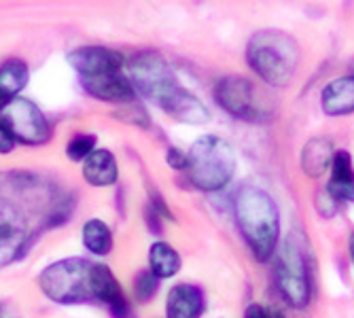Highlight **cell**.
Here are the masks:
<instances>
[{
    "mask_svg": "<svg viewBox=\"0 0 354 318\" xmlns=\"http://www.w3.org/2000/svg\"><path fill=\"white\" fill-rule=\"evenodd\" d=\"M91 263L79 257L62 259L43 270L41 291L55 303H81L91 299Z\"/></svg>",
    "mask_w": 354,
    "mask_h": 318,
    "instance_id": "8992f818",
    "label": "cell"
},
{
    "mask_svg": "<svg viewBox=\"0 0 354 318\" xmlns=\"http://www.w3.org/2000/svg\"><path fill=\"white\" fill-rule=\"evenodd\" d=\"M327 196L333 202H354V168L348 151H337L333 155Z\"/></svg>",
    "mask_w": 354,
    "mask_h": 318,
    "instance_id": "5bb4252c",
    "label": "cell"
},
{
    "mask_svg": "<svg viewBox=\"0 0 354 318\" xmlns=\"http://www.w3.org/2000/svg\"><path fill=\"white\" fill-rule=\"evenodd\" d=\"M89 286H91V297L98 299V301H104L109 308L119 303V301H125L121 284L109 265H91Z\"/></svg>",
    "mask_w": 354,
    "mask_h": 318,
    "instance_id": "ac0fdd59",
    "label": "cell"
},
{
    "mask_svg": "<svg viewBox=\"0 0 354 318\" xmlns=\"http://www.w3.org/2000/svg\"><path fill=\"white\" fill-rule=\"evenodd\" d=\"M115 119L125 121V123H132V125H138V127H149L151 125L149 113L140 104H127V106H123L121 111L115 113Z\"/></svg>",
    "mask_w": 354,
    "mask_h": 318,
    "instance_id": "cb8c5ba5",
    "label": "cell"
},
{
    "mask_svg": "<svg viewBox=\"0 0 354 318\" xmlns=\"http://www.w3.org/2000/svg\"><path fill=\"white\" fill-rule=\"evenodd\" d=\"M13 147H15V140L11 138V134L5 130V127L0 125V155L11 153V151H13Z\"/></svg>",
    "mask_w": 354,
    "mask_h": 318,
    "instance_id": "484cf974",
    "label": "cell"
},
{
    "mask_svg": "<svg viewBox=\"0 0 354 318\" xmlns=\"http://www.w3.org/2000/svg\"><path fill=\"white\" fill-rule=\"evenodd\" d=\"M266 318H286V316L278 308H266Z\"/></svg>",
    "mask_w": 354,
    "mask_h": 318,
    "instance_id": "83f0119b",
    "label": "cell"
},
{
    "mask_svg": "<svg viewBox=\"0 0 354 318\" xmlns=\"http://www.w3.org/2000/svg\"><path fill=\"white\" fill-rule=\"evenodd\" d=\"M83 178L93 187H111L119 178L117 159L106 149H95L83 162Z\"/></svg>",
    "mask_w": 354,
    "mask_h": 318,
    "instance_id": "2e32d148",
    "label": "cell"
},
{
    "mask_svg": "<svg viewBox=\"0 0 354 318\" xmlns=\"http://www.w3.org/2000/svg\"><path fill=\"white\" fill-rule=\"evenodd\" d=\"M83 89L89 95H93V98L104 100V102H117V104L132 102L136 95V89L132 87L130 79L123 77L121 73L83 79Z\"/></svg>",
    "mask_w": 354,
    "mask_h": 318,
    "instance_id": "7c38bea8",
    "label": "cell"
},
{
    "mask_svg": "<svg viewBox=\"0 0 354 318\" xmlns=\"http://www.w3.org/2000/svg\"><path fill=\"white\" fill-rule=\"evenodd\" d=\"M166 162L170 164V168L174 170H187V153H183L176 147H170L166 153Z\"/></svg>",
    "mask_w": 354,
    "mask_h": 318,
    "instance_id": "d4e9b609",
    "label": "cell"
},
{
    "mask_svg": "<svg viewBox=\"0 0 354 318\" xmlns=\"http://www.w3.org/2000/svg\"><path fill=\"white\" fill-rule=\"evenodd\" d=\"M276 284L288 306L301 310L310 303L312 274L308 265V254L297 238H288L278 252Z\"/></svg>",
    "mask_w": 354,
    "mask_h": 318,
    "instance_id": "5b68a950",
    "label": "cell"
},
{
    "mask_svg": "<svg viewBox=\"0 0 354 318\" xmlns=\"http://www.w3.org/2000/svg\"><path fill=\"white\" fill-rule=\"evenodd\" d=\"M0 125L15 142L45 144L51 138V127L43 111L21 95L0 104Z\"/></svg>",
    "mask_w": 354,
    "mask_h": 318,
    "instance_id": "52a82bcc",
    "label": "cell"
},
{
    "mask_svg": "<svg viewBox=\"0 0 354 318\" xmlns=\"http://www.w3.org/2000/svg\"><path fill=\"white\" fill-rule=\"evenodd\" d=\"M130 83L136 91L155 100L157 104L162 102L174 87H178V81L174 79V73L168 66V62L155 51H142L132 59Z\"/></svg>",
    "mask_w": 354,
    "mask_h": 318,
    "instance_id": "ba28073f",
    "label": "cell"
},
{
    "mask_svg": "<svg viewBox=\"0 0 354 318\" xmlns=\"http://www.w3.org/2000/svg\"><path fill=\"white\" fill-rule=\"evenodd\" d=\"M333 144L327 138H312L301 151V168L308 176H323L333 162Z\"/></svg>",
    "mask_w": 354,
    "mask_h": 318,
    "instance_id": "e0dca14e",
    "label": "cell"
},
{
    "mask_svg": "<svg viewBox=\"0 0 354 318\" xmlns=\"http://www.w3.org/2000/svg\"><path fill=\"white\" fill-rule=\"evenodd\" d=\"M204 314V293L193 284H176L166 301V318H200Z\"/></svg>",
    "mask_w": 354,
    "mask_h": 318,
    "instance_id": "4fadbf2b",
    "label": "cell"
},
{
    "mask_svg": "<svg viewBox=\"0 0 354 318\" xmlns=\"http://www.w3.org/2000/svg\"><path fill=\"white\" fill-rule=\"evenodd\" d=\"M348 246H350V257H352V263H354V234H350Z\"/></svg>",
    "mask_w": 354,
    "mask_h": 318,
    "instance_id": "f1b7e54d",
    "label": "cell"
},
{
    "mask_svg": "<svg viewBox=\"0 0 354 318\" xmlns=\"http://www.w3.org/2000/svg\"><path fill=\"white\" fill-rule=\"evenodd\" d=\"M30 71L24 59H9L0 66V104L13 100L28 85Z\"/></svg>",
    "mask_w": 354,
    "mask_h": 318,
    "instance_id": "d6986e66",
    "label": "cell"
},
{
    "mask_svg": "<svg viewBox=\"0 0 354 318\" xmlns=\"http://www.w3.org/2000/svg\"><path fill=\"white\" fill-rule=\"evenodd\" d=\"M180 270V254L176 252L174 246L166 244V242H155L149 248V272L164 280V278H172L176 276Z\"/></svg>",
    "mask_w": 354,
    "mask_h": 318,
    "instance_id": "ffe728a7",
    "label": "cell"
},
{
    "mask_svg": "<svg viewBox=\"0 0 354 318\" xmlns=\"http://www.w3.org/2000/svg\"><path fill=\"white\" fill-rule=\"evenodd\" d=\"M214 100L236 119H248L254 113V87L244 77H223L214 87Z\"/></svg>",
    "mask_w": 354,
    "mask_h": 318,
    "instance_id": "9c48e42d",
    "label": "cell"
},
{
    "mask_svg": "<svg viewBox=\"0 0 354 318\" xmlns=\"http://www.w3.org/2000/svg\"><path fill=\"white\" fill-rule=\"evenodd\" d=\"M159 289V278H155L149 270H142L136 278H134V295L138 301H151L157 295Z\"/></svg>",
    "mask_w": 354,
    "mask_h": 318,
    "instance_id": "603a6c76",
    "label": "cell"
},
{
    "mask_svg": "<svg viewBox=\"0 0 354 318\" xmlns=\"http://www.w3.org/2000/svg\"><path fill=\"white\" fill-rule=\"evenodd\" d=\"M238 159L232 144L218 136H204L187 153L189 180L200 191H218L236 174Z\"/></svg>",
    "mask_w": 354,
    "mask_h": 318,
    "instance_id": "277c9868",
    "label": "cell"
},
{
    "mask_svg": "<svg viewBox=\"0 0 354 318\" xmlns=\"http://www.w3.org/2000/svg\"><path fill=\"white\" fill-rule=\"evenodd\" d=\"M234 212L240 234L257 261H270L280 238V212L263 189L244 185L234 198Z\"/></svg>",
    "mask_w": 354,
    "mask_h": 318,
    "instance_id": "7a4b0ae2",
    "label": "cell"
},
{
    "mask_svg": "<svg viewBox=\"0 0 354 318\" xmlns=\"http://www.w3.org/2000/svg\"><path fill=\"white\" fill-rule=\"evenodd\" d=\"M244 318H266V308H263V306H257V303H252V306L246 310Z\"/></svg>",
    "mask_w": 354,
    "mask_h": 318,
    "instance_id": "4316f807",
    "label": "cell"
},
{
    "mask_svg": "<svg viewBox=\"0 0 354 318\" xmlns=\"http://www.w3.org/2000/svg\"><path fill=\"white\" fill-rule=\"evenodd\" d=\"M83 244L89 252L93 254H109L113 248V234L109 230L106 223L91 218L83 225Z\"/></svg>",
    "mask_w": 354,
    "mask_h": 318,
    "instance_id": "44dd1931",
    "label": "cell"
},
{
    "mask_svg": "<svg viewBox=\"0 0 354 318\" xmlns=\"http://www.w3.org/2000/svg\"><path fill=\"white\" fill-rule=\"evenodd\" d=\"M93 151H95V136L93 134H77L66 147V155L73 159V162H85Z\"/></svg>",
    "mask_w": 354,
    "mask_h": 318,
    "instance_id": "7402d4cb",
    "label": "cell"
},
{
    "mask_svg": "<svg viewBox=\"0 0 354 318\" xmlns=\"http://www.w3.org/2000/svg\"><path fill=\"white\" fill-rule=\"evenodd\" d=\"M320 106L329 117H342L354 111V77L331 81L320 93Z\"/></svg>",
    "mask_w": 354,
    "mask_h": 318,
    "instance_id": "9a60e30c",
    "label": "cell"
},
{
    "mask_svg": "<svg viewBox=\"0 0 354 318\" xmlns=\"http://www.w3.org/2000/svg\"><path fill=\"white\" fill-rule=\"evenodd\" d=\"M159 106H162L170 117H174L176 121L191 123V125H200L210 119L208 109L191 91L183 89L180 85L174 87L166 98L159 102Z\"/></svg>",
    "mask_w": 354,
    "mask_h": 318,
    "instance_id": "8fae6325",
    "label": "cell"
},
{
    "mask_svg": "<svg viewBox=\"0 0 354 318\" xmlns=\"http://www.w3.org/2000/svg\"><path fill=\"white\" fill-rule=\"evenodd\" d=\"M68 204L39 176L0 174V268L19 261L45 230L66 221Z\"/></svg>",
    "mask_w": 354,
    "mask_h": 318,
    "instance_id": "6da1fadb",
    "label": "cell"
},
{
    "mask_svg": "<svg viewBox=\"0 0 354 318\" xmlns=\"http://www.w3.org/2000/svg\"><path fill=\"white\" fill-rule=\"evenodd\" d=\"M68 64L83 75V79L121 73L123 55L106 47H81L68 53Z\"/></svg>",
    "mask_w": 354,
    "mask_h": 318,
    "instance_id": "30bf717a",
    "label": "cell"
},
{
    "mask_svg": "<svg viewBox=\"0 0 354 318\" xmlns=\"http://www.w3.org/2000/svg\"><path fill=\"white\" fill-rule=\"evenodd\" d=\"M248 66L272 87H284L293 81L299 66L297 43L278 30H261L248 41Z\"/></svg>",
    "mask_w": 354,
    "mask_h": 318,
    "instance_id": "3957f363",
    "label": "cell"
}]
</instances>
